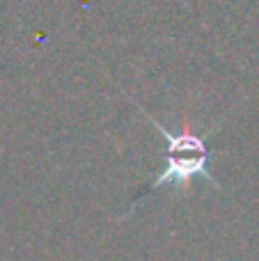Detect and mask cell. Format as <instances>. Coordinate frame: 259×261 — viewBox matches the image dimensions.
I'll return each instance as SVG.
<instances>
[{
	"mask_svg": "<svg viewBox=\"0 0 259 261\" xmlns=\"http://www.w3.org/2000/svg\"><path fill=\"white\" fill-rule=\"evenodd\" d=\"M140 113L145 115L147 122H149L151 126L159 130L161 138H163V142H165V149H163V153H161L163 165H161L156 179L151 181V184H147V188L133 199L131 208H126L124 216H131V213L136 211L149 195L159 193L161 188H168V186H172L177 193H182L184 188L191 186L193 179H204V181H209L211 186L218 188L220 184L216 181L214 170H211L214 151H211L209 144H206V138L197 135L195 130L191 128L188 122H184L182 130L174 133V130L165 128L156 117H151L145 108H140Z\"/></svg>",
	"mask_w": 259,
	"mask_h": 261,
	"instance_id": "obj_1",
	"label": "cell"
}]
</instances>
